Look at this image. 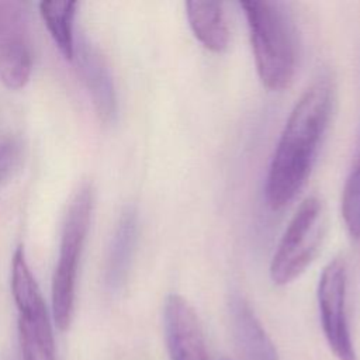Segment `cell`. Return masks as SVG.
Segmentation results:
<instances>
[{
    "instance_id": "7c38bea8",
    "label": "cell",
    "mask_w": 360,
    "mask_h": 360,
    "mask_svg": "<svg viewBox=\"0 0 360 360\" xmlns=\"http://www.w3.org/2000/svg\"><path fill=\"white\" fill-rule=\"evenodd\" d=\"M186 14L195 38L211 52L221 53L229 46V25L219 1H187Z\"/></svg>"
},
{
    "instance_id": "9a60e30c",
    "label": "cell",
    "mask_w": 360,
    "mask_h": 360,
    "mask_svg": "<svg viewBox=\"0 0 360 360\" xmlns=\"http://www.w3.org/2000/svg\"><path fill=\"white\" fill-rule=\"evenodd\" d=\"M22 156V142L17 136L0 139V186L18 167Z\"/></svg>"
},
{
    "instance_id": "5bb4252c",
    "label": "cell",
    "mask_w": 360,
    "mask_h": 360,
    "mask_svg": "<svg viewBox=\"0 0 360 360\" xmlns=\"http://www.w3.org/2000/svg\"><path fill=\"white\" fill-rule=\"evenodd\" d=\"M342 217L349 233L360 238V128L357 148L342 191Z\"/></svg>"
},
{
    "instance_id": "3957f363",
    "label": "cell",
    "mask_w": 360,
    "mask_h": 360,
    "mask_svg": "<svg viewBox=\"0 0 360 360\" xmlns=\"http://www.w3.org/2000/svg\"><path fill=\"white\" fill-rule=\"evenodd\" d=\"M93 190L83 184L73 195L60 233L59 259L52 277V312L56 326L66 330L75 308V290L80 253L90 226Z\"/></svg>"
},
{
    "instance_id": "52a82bcc",
    "label": "cell",
    "mask_w": 360,
    "mask_h": 360,
    "mask_svg": "<svg viewBox=\"0 0 360 360\" xmlns=\"http://www.w3.org/2000/svg\"><path fill=\"white\" fill-rule=\"evenodd\" d=\"M32 70V48L25 3L0 0V82L21 89Z\"/></svg>"
},
{
    "instance_id": "6da1fadb",
    "label": "cell",
    "mask_w": 360,
    "mask_h": 360,
    "mask_svg": "<svg viewBox=\"0 0 360 360\" xmlns=\"http://www.w3.org/2000/svg\"><path fill=\"white\" fill-rule=\"evenodd\" d=\"M333 103V82L328 75H321L294 104L267 170L264 195L271 210L288 205L307 183L325 138Z\"/></svg>"
},
{
    "instance_id": "7a4b0ae2",
    "label": "cell",
    "mask_w": 360,
    "mask_h": 360,
    "mask_svg": "<svg viewBox=\"0 0 360 360\" xmlns=\"http://www.w3.org/2000/svg\"><path fill=\"white\" fill-rule=\"evenodd\" d=\"M256 70L270 90L288 87L298 62L297 25L287 3L243 1Z\"/></svg>"
},
{
    "instance_id": "30bf717a",
    "label": "cell",
    "mask_w": 360,
    "mask_h": 360,
    "mask_svg": "<svg viewBox=\"0 0 360 360\" xmlns=\"http://www.w3.org/2000/svg\"><path fill=\"white\" fill-rule=\"evenodd\" d=\"M228 312L232 333L243 360H278L273 340L243 295L232 294L229 297Z\"/></svg>"
},
{
    "instance_id": "8992f818",
    "label": "cell",
    "mask_w": 360,
    "mask_h": 360,
    "mask_svg": "<svg viewBox=\"0 0 360 360\" xmlns=\"http://www.w3.org/2000/svg\"><path fill=\"white\" fill-rule=\"evenodd\" d=\"M318 307L325 339L338 360H357L346 311L347 266L342 256L332 259L318 283Z\"/></svg>"
},
{
    "instance_id": "277c9868",
    "label": "cell",
    "mask_w": 360,
    "mask_h": 360,
    "mask_svg": "<svg viewBox=\"0 0 360 360\" xmlns=\"http://www.w3.org/2000/svg\"><path fill=\"white\" fill-rule=\"evenodd\" d=\"M326 232V211L316 195L307 197L290 219L270 262V278L285 285L298 278L316 257Z\"/></svg>"
},
{
    "instance_id": "5b68a950",
    "label": "cell",
    "mask_w": 360,
    "mask_h": 360,
    "mask_svg": "<svg viewBox=\"0 0 360 360\" xmlns=\"http://www.w3.org/2000/svg\"><path fill=\"white\" fill-rule=\"evenodd\" d=\"M11 291L18 312L22 360H55V340L48 309L21 246L13 257Z\"/></svg>"
},
{
    "instance_id": "ba28073f",
    "label": "cell",
    "mask_w": 360,
    "mask_h": 360,
    "mask_svg": "<svg viewBox=\"0 0 360 360\" xmlns=\"http://www.w3.org/2000/svg\"><path fill=\"white\" fill-rule=\"evenodd\" d=\"M163 330L170 360H210L202 325L184 297L179 294L166 297Z\"/></svg>"
},
{
    "instance_id": "8fae6325",
    "label": "cell",
    "mask_w": 360,
    "mask_h": 360,
    "mask_svg": "<svg viewBox=\"0 0 360 360\" xmlns=\"http://www.w3.org/2000/svg\"><path fill=\"white\" fill-rule=\"evenodd\" d=\"M138 238V212L132 205L122 210L117 222L105 263V283L111 290H120L128 277Z\"/></svg>"
},
{
    "instance_id": "4fadbf2b",
    "label": "cell",
    "mask_w": 360,
    "mask_h": 360,
    "mask_svg": "<svg viewBox=\"0 0 360 360\" xmlns=\"http://www.w3.org/2000/svg\"><path fill=\"white\" fill-rule=\"evenodd\" d=\"M76 1H41L39 14L62 55L72 60L75 53L73 18Z\"/></svg>"
},
{
    "instance_id": "9c48e42d",
    "label": "cell",
    "mask_w": 360,
    "mask_h": 360,
    "mask_svg": "<svg viewBox=\"0 0 360 360\" xmlns=\"http://www.w3.org/2000/svg\"><path fill=\"white\" fill-rule=\"evenodd\" d=\"M76 59L82 80L90 93L93 105L103 121H111L117 111L114 80L103 53L86 37L75 44Z\"/></svg>"
}]
</instances>
